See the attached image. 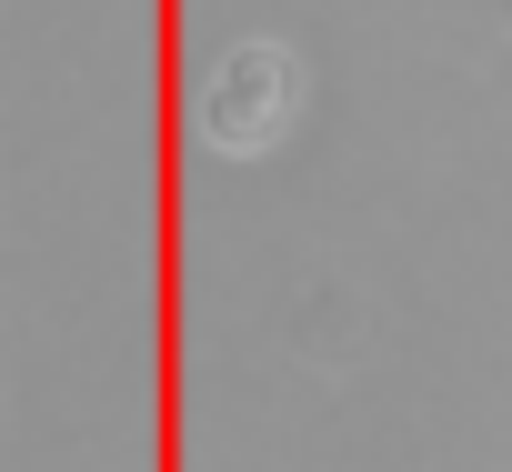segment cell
I'll return each instance as SVG.
<instances>
[{"label": "cell", "instance_id": "cell-1", "mask_svg": "<svg viewBox=\"0 0 512 472\" xmlns=\"http://www.w3.org/2000/svg\"><path fill=\"white\" fill-rule=\"evenodd\" d=\"M292 111H302V81H292V51H272V41L221 51V61H211V81H201V101H191L201 141H211V151H231V161L272 151V141L292 131Z\"/></svg>", "mask_w": 512, "mask_h": 472}]
</instances>
